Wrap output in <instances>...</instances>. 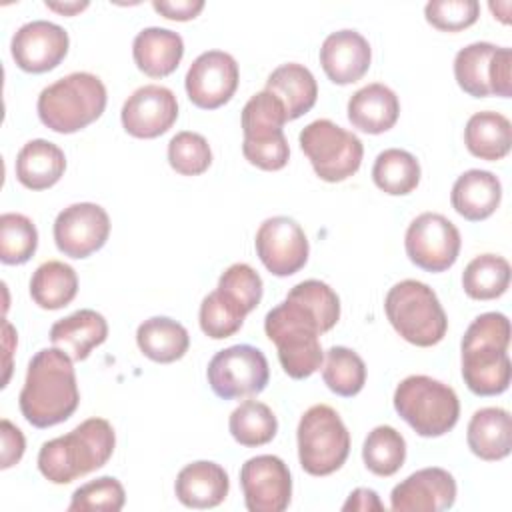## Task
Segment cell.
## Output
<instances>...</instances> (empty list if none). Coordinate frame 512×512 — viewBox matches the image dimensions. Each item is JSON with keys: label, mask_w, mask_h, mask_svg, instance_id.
<instances>
[{"label": "cell", "mask_w": 512, "mask_h": 512, "mask_svg": "<svg viewBox=\"0 0 512 512\" xmlns=\"http://www.w3.org/2000/svg\"><path fill=\"white\" fill-rule=\"evenodd\" d=\"M502 198V184L498 176L488 170H466L452 186V208L470 222H480L492 216Z\"/></svg>", "instance_id": "603a6c76"}, {"label": "cell", "mask_w": 512, "mask_h": 512, "mask_svg": "<svg viewBox=\"0 0 512 512\" xmlns=\"http://www.w3.org/2000/svg\"><path fill=\"white\" fill-rule=\"evenodd\" d=\"M460 232L446 216L424 212L416 216L404 238V248L412 264L426 272L448 270L460 254Z\"/></svg>", "instance_id": "4fadbf2b"}, {"label": "cell", "mask_w": 512, "mask_h": 512, "mask_svg": "<svg viewBox=\"0 0 512 512\" xmlns=\"http://www.w3.org/2000/svg\"><path fill=\"white\" fill-rule=\"evenodd\" d=\"M168 162L182 176H198L212 164L208 140L198 132H178L168 142Z\"/></svg>", "instance_id": "ab89813d"}, {"label": "cell", "mask_w": 512, "mask_h": 512, "mask_svg": "<svg viewBox=\"0 0 512 512\" xmlns=\"http://www.w3.org/2000/svg\"><path fill=\"white\" fill-rule=\"evenodd\" d=\"M510 286V264L498 254H480L462 272V288L474 300H494Z\"/></svg>", "instance_id": "836d02e7"}, {"label": "cell", "mask_w": 512, "mask_h": 512, "mask_svg": "<svg viewBox=\"0 0 512 512\" xmlns=\"http://www.w3.org/2000/svg\"><path fill=\"white\" fill-rule=\"evenodd\" d=\"M124 130L134 138H156L178 118V102L170 88L146 84L134 90L120 112Z\"/></svg>", "instance_id": "d6986e66"}, {"label": "cell", "mask_w": 512, "mask_h": 512, "mask_svg": "<svg viewBox=\"0 0 512 512\" xmlns=\"http://www.w3.org/2000/svg\"><path fill=\"white\" fill-rule=\"evenodd\" d=\"M510 320L502 312H486L472 320L462 338V378L476 396L508 390L512 364L508 356Z\"/></svg>", "instance_id": "7a4b0ae2"}, {"label": "cell", "mask_w": 512, "mask_h": 512, "mask_svg": "<svg viewBox=\"0 0 512 512\" xmlns=\"http://www.w3.org/2000/svg\"><path fill=\"white\" fill-rule=\"evenodd\" d=\"M264 330L276 344L278 360L290 378L302 380L322 368L324 352L318 336L324 330L302 300L286 294L284 302L266 314Z\"/></svg>", "instance_id": "277c9868"}, {"label": "cell", "mask_w": 512, "mask_h": 512, "mask_svg": "<svg viewBox=\"0 0 512 512\" xmlns=\"http://www.w3.org/2000/svg\"><path fill=\"white\" fill-rule=\"evenodd\" d=\"M322 380L338 396H356L366 384V364L358 352L346 346H332L326 352Z\"/></svg>", "instance_id": "8d00e7d4"}, {"label": "cell", "mask_w": 512, "mask_h": 512, "mask_svg": "<svg viewBox=\"0 0 512 512\" xmlns=\"http://www.w3.org/2000/svg\"><path fill=\"white\" fill-rule=\"evenodd\" d=\"M38 246V230L34 222L18 212L0 216V260L4 264L28 262Z\"/></svg>", "instance_id": "f35d334b"}, {"label": "cell", "mask_w": 512, "mask_h": 512, "mask_svg": "<svg viewBox=\"0 0 512 512\" xmlns=\"http://www.w3.org/2000/svg\"><path fill=\"white\" fill-rule=\"evenodd\" d=\"M212 392L222 400L260 394L270 378L268 360L256 346L234 344L216 352L206 370Z\"/></svg>", "instance_id": "7c38bea8"}, {"label": "cell", "mask_w": 512, "mask_h": 512, "mask_svg": "<svg viewBox=\"0 0 512 512\" xmlns=\"http://www.w3.org/2000/svg\"><path fill=\"white\" fill-rule=\"evenodd\" d=\"M108 236V212L94 202L70 204L54 220V242L70 258H88L106 244Z\"/></svg>", "instance_id": "2e32d148"}, {"label": "cell", "mask_w": 512, "mask_h": 512, "mask_svg": "<svg viewBox=\"0 0 512 512\" xmlns=\"http://www.w3.org/2000/svg\"><path fill=\"white\" fill-rule=\"evenodd\" d=\"M266 90L280 98L288 120H296L310 112L318 98L314 74L298 62H288L272 70L266 80Z\"/></svg>", "instance_id": "f1b7e54d"}, {"label": "cell", "mask_w": 512, "mask_h": 512, "mask_svg": "<svg viewBox=\"0 0 512 512\" xmlns=\"http://www.w3.org/2000/svg\"><path fill=\"white\" fill-rule=\"evenodd\" d=\"M230 490L226 470L210 460L186 464L174 482L176 498L188 508H214L224 502Z\"/></svg>", "instance_id": "7402d4cb"}, {"label": "cell", "mask_w": 512, "mask_h": 512, "mask_svg": "<svg viewBox=\"0 0 512 512\" xmlns=\"http://www.w3.org/2000/svg\"><path fill=\"white\" fill-rule=\"evenodd\" d=\"M20 412L36 428H50L68 420L80 402L70 354L62 348H42L28 364L20 390Z\"/></svg>", "instance_id": "6da1fadb"}, {"label": "cell", "mask_w": 512, "mask_h": 512, "mask_svg": "<svg viewBox=\"0 0 512 512\" xmlns=\"http://www.w3.org/2000/svg\"><path fill=\"white\" fill-rule=\"evenodd\" d=\"M126 502L124 486L114 476H102L90 480L74 490L68 510L70 512H84V510H104V512H118Z\"/></svg>", "instance_id": "60d3db41"}, {"label": "cell", "mask_w": 512, "mask_h": 512, "mask_svg": "<svg viewBox=\"0 0 512 512\" xmlns=\"http://www.w3.org/2000/svg\"><path fill=\"white\" fill-rule=\"evenodd\" d=\"M424 16L442 32H458L478 20L480 4L476 0H430L424 6Z\"/></svg>", "instance_id": "7bdbcfd3"}, {"label": "cell", "mask_w": 512, "mask_h": 512, "mask_svg": "<svg viewBox=\"0 0 512 512\" xmlns=\"http://www.w3.org/2000/svg\"><path fill=\"white\" fill-rule=\"evenodd\" d=\"M384 310L392 328L414 346L428 348L446 336V312L436 292L420 280L394 284L386 294Z\"/></svg>", "instance_id": "8992f818"}, {"label": "cell", "mask_w": 512, "mask_h": 512, "mask_svg": "<svg viewBox=\"0 0 512 512\" xmlns=\"http://www.w3.org/2000/svg\"><path fill=\"white\" fill-rule=\"evenodd\" d=\"M46 6H48L50 10H54V12H58V14L74 16V14L82 12V10H86V8H88V2H86V0H84V2H48V0H46Z\"/></svg>", "instance_id": "c3c4849f"}, {"label": "cell", "mask_w": 512, "mask_h": 512, "mask_svg": "<svg viewBox=\"0 0 512 512\" xmlns=\"http://www.w3.org/2000/svg\"><path fill=\"white\" fill-rule=\"evenodd\" d=\"M362 460L376 476L396 474L406 460V440L392 426H376L362 446Z\"/></svg>", "instance_id": "d590c367"}, {"label": "cell", "mask_w": 512, "mask_h": 512, "mask_svg": "<svg viewBox=\"0 0 512 512\" xmlns=\"http://www.w3.org/2000/svg\"><path fill=\"white\" fill-rule=\"evenodd\" d=\"M116 446V434L108 420L88 418L72 432L48 440L38 452V470L52 484H70L102 468Z\"/></svg>", "instance_id": "3957f363"}, {"label": "cell", "mask_w": 512, "mask_h": 512, "mask_svg": "<svg viewBox=\"0 0 512 512\" xmlns=\"http://www.w3.org/2000/svg\"><path fill=\"white\" fill-rule=\"evenodd\" d=\"M14 168L16 178L24 188L46 190L62 178L66 170V156L54 142L36 138L20 148Z\"/></svg>", "instance_id": "83f0119b"}, {"label": "cell", "mask_w": 512, "mask_h": 512, "mask_svg": "<svg viewBox=\"0 0 512 512\" xmlns=\"http://www.w3.org/2000/svg\"><path fill=\"white\" fill-rule=\"evenodd\" d=\"M108 336L106 318L90 308L76 310L74 314L58 320L50 328V342L70 354L72 360L80 362L100 346Z\"/></svg>", "instance_id": "d4e9b609"}, {"label": "cell", "mask_w": 512, "mask_h": 512, "mask_svg": "<svg viewBox=\"0 0 512 512\" xmlns=\"http://www.w3.org/2000/svg\"><path fill=\"white\" fill-rule=\"evenodd\" d=\"M342 510H362V512H366V510H384V504L380 502V498L374 490L356 488L354 492H350Z\"/></svg>", "instance_id": "7dc6e473"}, {"label": "cell", "mask_w": 512, "mask_h": 512, "mask_svg": "<svg viewBox=\"0 0 512 512\" xmlns=\"http://www.w3.org/2000/svg\"><path fill=\"white\" fill-rule=\"evenodd\" d=\"M78 292V276L70 264L48 260L40 264L30 278V296L44 310L68 306Z\"/></svg>", "instance_id": "1f68e13d"}, {"label": "cell", "mask_w": 512, "mask_h": 512, "mask_svg": "<svg viewBox=\"0 0 512 512\" xmlns=\"http://www.w3.org/2000/svg\"><path fill=\"white\" fill-rule=\"evenodd\" d=\"M288 294L302 300L316 314L324 332L336 326L340 318V300H338V294L326 282L304 280V282H298Z\"/></svg>", "instance_id": "ee69618b"}, {"label": "cell", "mask_w": 512, "mask_h": 512, "mask_svg": "<svg viewBox=\"0 0 512 512\" xmlns=\"http://www.w3.org/2000/svg\"><path fill=\"white\" fill-rule=\"evenodd\" d=\"M298 458L304 472L328 476L342 468L350 454V432L340 414L326 406H310L298 422Z\"/></svg>", "instance_id": "9c48e42d"}, {"label": "cell", "mask_w": 512, "mask_h": 512, "mask_svg": "<svg viewBox=\"0 0 512 512\" xmlns=\"http://www.w3.org/2000/svg\"><path fill=\"white\" fill-rule=\"evenodd\" d=\"M152 8L164 18L184 22V20L196 18L202 12L204 2L202 0H154Z\"/></svg>", "instance_id": "bcb514c9"}, {"label": "cell", "mask_w": 512, "mask_h": 512, "mask_svg": "<svg viewBox=\"0 0 512 512\" xmlns=\"http://www.w3.org/2000/svg\"><path fill=\"white\" fill-rule=\"evenodd\" d=\"M394 408L424 438L450 432L460 416L456 392L448 384L424 374H412L396 386Z\"/></svg>", "instance_id": "52a82bcc"}, {"label": "cell", "mask_w": 512, "mask_h": 512, "mask_svg": "<svg viewBox=\"0 0 512 512\" xmlns=\"http://www.w3.org/2000/svg\"><path fill=\"white\" fill-rule=\"evenodd\" d=\"M136 344L146 358L170 364L188 352L190 336L180 322L168 316H152L138 326Z\"/></svg>", "instance_id": "4dcf8cb0"}, {"label": "cell", "mask_w": 512, "mask_h": 512, "mask_svg": "<svg viewBox=\"0 0 512 512\" xmlns=\"http://www.w3.org/2000/svg\"><path fill=\"white\" fill-rule=\"evenodd\" d=\"M228 428L232 438L248 448L268 444L278 432V420L270 406L258 400H244L230 414Z\"/></svg>", "instance_id": "e575fe53"}, {"label": "cell", "mask_w": 512, "mask_h": 512, "mask_svg": "<svg viewBox=\"0 0 512 512\" xmlns=\"http://www.w3.org/2000/svg\"><path fill=\"white\" fill-rule=\"evenodd\" d=\"M240 486L250 512H282L292 498L290 470L272 454L248 458L240 468Z\"/></svg>", "instance_id": "9a60e30c"}, {"label": "cell", "mask_w": 512, "mask_h": 512, "mask_svg": "<svg viewBox=\"0 0 512 512\" xmlns=\"http://www.w3.org/2000/svg\"><path fill=\"white\" fill-rule=\"evenodd\" d=\"M456 502V480L444 468H422L398 482L390 494L396 512H440Z\"/></svg>", "instance_id": "ffe728a7"}, {"label": "cell", "mask_w": 512, "mask_h": 512, "mask_svg": "<svg viewBox=\"0 0 512 512\" xmlns=\"http://www.w3.org/2000/svg\"><path fill=\"white\" fill-rule=\"evenodd\" d=\"M286 110L280 98L262 90L254 94L242 108V154L260 170H282L288 164L290 148L282 132Z\"/></svg>", "instance_id": "ba28073f"}, {"label": "cell", "mask_w": 512, "mask_h": 512, "mask_svg": "<svg viewBox=\"0 0 512 512\" xmlns=\"http://www.w3.org/2000/svg\"><path fill=\"white\" fill-rule=\"evenodd\" d=\"M300 148L316 176L324 182H342L358 172L364 156L360 138L332 120L320 118L300 132Z\"/></svg>", "instance_id": "30bf717a"}, {"label": "cell", "mask_w": 512, "mask_h": 512, "mask_svg": "<svg viewBox=\"0 0 512 512\" xmlns=\"http://www.w3.org/2000/svg\"><path fill=\"white\" fill-rule=\"evenodd\" d=\"M372 60L368 40L356 30H338L324 38L320 46V64L334 84H352L360 80Z\"/></svg>", "instance_id": "44dd1931"}, {"label": "cell", "mask_w": 512, "mask_h": 512, "mask_svg": "<svg viewBox=\"0 0 512 512\" xmlns=\"http://www.w3.org/2000/svg\"><path fill=\"white\" fill-rule=\"evenodd\" d=\"M374 184L390 196H406L420 182V164L416 156L402 148L382 150L372 166Z\"/></svg>", "instance_id": "d6a6232c"}, {"label": "cell", "mask_w": 512, "mask_h": 512, "mask_svg": "<svg viewBox=\"0 0 512 512\" xmlns=\"http://www.w3.org/2000/svg\"><path fill=\"white\" fill-rule=\"evenodd\" d=\"M68 44V32L62 26L48 20H32L16 30L10 52L20 70L42 74L66 58Z\"/></svg>", "instance_id": "ac0fdd59"}, {"label": "cell", "mask_w": 512, "mask_h": 512, "mask_svg": "<svg viewBox=\"0 0 512 512\" xmlns=\"http://www.w3.org/2000/svg\"><path fill=\"white\" fill-rule=\"evenodd\" d=\"M512 50L490 42H472L458 50L454 58V78L458 86L474 96H512Z\"/></svg>", "instance_id": "8fae6325"}, {"label": "cell", "mask_w": 512, "mask_h": 512, "mask_svg": "<svg viewBox=\"0 0 512 512\" xmlns=\"http://www.w3.org/2000/svg\"><path fill=\"white\" fill-rule=\"evenodd\" d=\"M400 114V102L394 90L374 82L356 90L348 100V120L366 134H382L390 130Z\"/></svg>", "instance_id": "484cf974"}, {"label": "cell", "mask_w": 512, "mask_h": 512, "mask_svg": "<svg viewBox=\"0 0 512 512\" xmlns=\"http://www.w3.org/2000/svg\"><path fill=\"white\" fill-rule=\"evenodd\" d=\"M256 254L274 276H292L308 260V238L302 226L288 216L264 220L254 238Z\"/></svg>", "instance_id": "5bb4252c"}, {"label": "cell", "mask_w": 512, "mask_h": 512, "mask_svg": "<svg viewBox=\"0 0 512 512\" xmlns=\"http://www.w3.org/2000/svg\"><path fill=\"white\" fill-rule=\"evenodd\" d=\"M464 144L468 152L480 160H502L512 146L510 120L492 110L472 114L464 128Z\"/></svg>", "instance_id": "f546056e"}, {"label": "cell", "mask_w": 512, "mask_h": 512, "mask_svg": "<svg viewBox=\"0 0 512 512\" xmlns=\"http://www.w3.org/2000/svg\"><path fill=\"white\" fill-rule=\"evenodd\" d=\"M240 80L236 60L222 50L202 52L188 68L184 84L190 102L202 110L224 106Z\"/></svg>", "instance_id": "e0dca14e"}, {"label": "cell", "mask_w": 512, "mask_h": 512, "mask_svg": "<svg viewBox=\"0 0 512 512\" xmlns=\"http://www.w3.org/2000/svg\"><path fill=\"white\" fill-rule=\"evenodd\" d=\"M246 314L248 312L236 300L216 288L202 300L198 320L206 336L222 340L234 336L242 328Z\"/></svg>", "instance_id": "74e56055"}, {"label": "cell", "mask_w": 512, "mask_h": 512, "mask_svg": "<svg viewBox=\"0 0 512 512\" xmlns=\"http://www.w3.org/2000/svg\"><path fill=\"white\" fill-rule=\"evenodd\" d=\"M106 100V86L98 76L72 72L40 92L36 110L46 128L58 134H72L98 120Z\"/></svg>", "instance_id": "5b68a950"}, {"label": "cell", "mask_w": 512, "mask_h": 512, "mask_svg": "<svg viewBox=\"0 0 512 512\" xmlns=\"http://www.w3.org/2000/svg\"><path fill=\"white\" fill-rule=\"evenodd\" d=\"M218 290L226 292L246 312H252L260 304L264 288H262L260 274L252 266L244 262H236L222 272L218 280Z\"/></svg>", "instance_id": "b9f144b4"}, {"label": "cell", "mask_w": 512, "mask_h": 512, "mask_svg": "<svg viewBox=\"0 0 512 512\" xmlns=\"http://www.w3.org/2000/svg\"><path fill=\"white\" fill-rule=\"evenodd\" d=\"M132 56L138 70H142L146 76L164 78L178 68L184 56V42L174 30L150 26L136 34Z\"/></svg>", "instance_id": "cb8c5ba5"}, {"label": "cell", "mask_w": 512, "mask_h": 512, "mask_svg": "<svg viewBox=\"0 0 512 512\" xmlns=\"http://www.w3.org/2000/svg\"><path fill=\"white\" fill-rule=\"evenodd\" d=\"M468 448L482 460H502L512 448V420L498 406L480 408L472 414L466 430Z\"/></svg>", "instance_id": "4316f807"}, {"label": "cell", "mask_w": 512, "mask_h": 512, "mask_svg": "<svg viewBox=\"0 0 512 512\" xmlns=\"http://www.w3.org/2000/svg\"><path fill=\"white\" fill-rule=\"evenodd\" d=\"M0 436H2V460H0V468L6 470L14 464L20 462L24 448H26V440L24 434L18 426H14L10 420L2 418L0 422Z\"/></svg>", "instance_id": "f6af8a7d"}]
</instances>
